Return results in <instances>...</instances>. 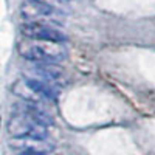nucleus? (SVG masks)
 <instances>
[{
	"label": "nucleus",
	"instance_id": "6",
	"mask_svg": "<svg viewBox=\"0 0 155 155\" xmlns=\"http://www.w3.org/2000/svg\"><path fill=\"white\" fill-rule=\"evenodd\" d=\"M67 2H68V0H67Z\"/></svg>",
	"mask_w": 155,
	"mask_h": 155
},
{
	"label": "nucleus",
	"instance_id": "4",
	"mask_svg": "<svg viewBox=\"0 0 155 155\" xmlns=\"http://www.w3.org/2000/svg\"><path fill=\"white\" fill-rule=\"evenodd\" d=\"M20 30L23 37L36 39V41H48V42H59V44H64L67 41V36L59 28L53 27V23L25 22Z\"/></svg>",
	"mask_w": 155,
	"mask_h": 155
},
{
	"label": "nucleus",
	"instance_id": "2",
	"mask_svg": "<svg viewBox=\"0 0 155 155\" xmlns=\"http://www.w3.org/2000/svg\"><path fill=\"white\" fill-rule=\"evenodd\" d=\"M8 132L14 140H41L47 138V124L39 121L25 109H19L8 123Z\"/></svg>",
	"mask_w": 155,
	"mask_h": 155
},
{
	"label": "nucleus",
	"instance_id": "5",
	"mask_svg": "<svg viewBox=\"0 0 155 155\" xmlns=\"http://www.w3.org/2000/svg\"><path fill=\"white\" fill-rule=\"evenodd\" d=\"M20 155H47L44 150L41 149H34V147H30V149H23L20 152Z\"/></svg>",
	"mask_w": 155,
	"mask_h": 155
},
{
	"label": "nucleus",
	"instance_id": "1",
	"mask_svg": "<svg viewBox=\"0 0 155 155\" xmlns=\"http://www.w3.org/2000/svg\"><path fill=\"white\" fill-rule=\"evenodd\" d=\"M19 53L34 64H58L67 58V48L59 42L36 41V39L23 37L19 44Z\"/></svg>",
	"mask_w": 155,
	"mask_h": 155
},
{
	"label": "nucleus",
	"instance_id": "3",
	"mask_svg": "<svg viewBox=\"0 0 155 155\" xmlns=\"http://www.w3.org/2000/svg\"><path fill=\"white\" fill-rule=\"evenodd\" d=\"M22 16L27 19V22L61 23L64 12L44 0H27L22 5Z\"/></svg>",
	"mask_w": 155,
	"mask_h": 155
}]
</instances>
